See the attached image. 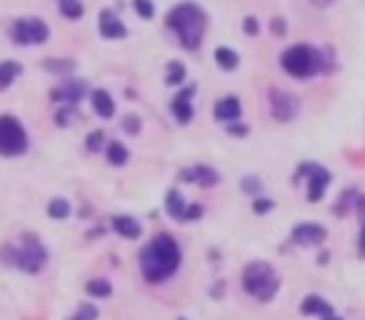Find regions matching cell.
Segmentation results:
<instances>
[{"instance_id": "obj_1", "label": "cell", "mask_w": 365, "mask_h": 320, "mask_svg": "<svg viewBox=\"0 0 365 320\" xmlns=\"http://www.w3.org/2000/svg\"><path fill=\"white\" fill-rule=\"evenodd\" d=\"M180 265V248L168 233L155 235L140 253V270L148 283H163Z\"/></svg>"}, {"instance_id": "obj_2", "label": "cell", "mask_w": 365, "mask_h": 320, "mask_svg": "<svg viewBox=\"0 0 365 320\" xmlns=\"http://www.w3.org/2000/svg\"><path fill=\"white\" fill-rule=\"evenodd\" d=\"M165 23L170 31L178 33L182 48L198 51L200 43H203L205 28H208V16H205L203 8L195 6V3H180V6L170 8Z\"/></svg>"}, {"instance_id": "obj_3", "label": "cell", "mask_w": 365, "mask_h": 320, "mask_svg": "<svg viewBox=\"0 0 365 320\" xmlns=\"http://www.w3.org/2000/svg\"><path fill=\"white\" fill-rule=\"evenodd\" d=\"M3 258L11 265H16V268L26 270V273H38V270H43V265H46L48 250L43 248L41 238H36L33 233H26L21 245H8V248L3 250Z\"/></svg>"}, {"instance_id": "obj_4", "label": "cell", "mask_w": 365, "mask_h": 320, "mask_svg": "<svg viewBox=\"0 0 365 320\" xmlns=\"http://www.w3.org/2000/svg\"><path fill=\"white\" fill-rule=\"evenodd\" d=\"M243 288L248 290L253 298L268 303V300L278 293L280 280H278L275 270L270 268L268 263H263V260H255V263H250L248 268L243 270Z\"/></svg>"}, {"instance_id": "obj_5", "label": "cell", "mask_w": 365, "mask_h": 320, "mask_svg": "<svg viewBox=\"0 0 365 320\" xmlns=\"http://www.w3.org/2000/svg\"><path fill=\"white\" fill-rule=\"evenodd\" d=\"M280 66L293 78H310L320 71V53L310 46H293L280 56Z\"/></svg>"}, {"instance_id": "obj_6", "label": "cell", "mask_w": 365, "mask_h": 320, "mask_svg": "<svg viewBox=\"0 0 365 320\" xmlns=\"http://www.w3.org/2000/svg\"><path fill=\"white\" fill-rule=\"evenodd\" d=\"M28 150V135L21 120L13 115H0V155L13 158Z\"/></svg>"}, {"instance_id": "obj_7", "label": "cell", "mask_w": 365, "mask_h": 320, "mask_svg": "<svg viewBox=\"0 0 365 320\" xmlns=\"http://www.w3.org/2000/svg\"><path fill=\"white\" fill-rule=\"evenodd\" d=\"M51 31L48 26L41 21V18H21L11 26V41L16 46H41V43L48 41Z\"/></svg>"}, {"instance_id": "obj_8", "label": "cell", "mask_w": 365, "mask_h": 320, "mask_svg": "<svg viewBox=\"0 0 365 320\" xmlns=\"http://www.w3.org/2000/svg\"><path fill=\"white\" fill-rule=\"evenodd\" d=\"M305 173H308V200L310 203H318L323 198L325 188L330 185V173L315 163H303L295 175H305Z\"/></svg>"}, {"instance_id": "obj_9", "label": "cell", "mask_w": 365, "mask_h": 320, "mask_svg": "<svg viewBox=\"0 0 365 320\" xmlns=\"http://www.w3.org/2000/svg\"><path fill=\"white\" fill-rule=\"evenodd\" d=\"M298 108H300V103L295 96H290V93H285V91H278V88L270 91V110H273L275 120H280V123L293 120V118L298 115Z\"/></svg>"}, {"instance_id": "obj_10", "label": "cell", "mask_w": 365, "mask_h": 320, "mask_svg": "<svg viewBox=\"0 0 365 320\" xmlns=\"http://www.w3.org/2000/svg\"><path fill=\"white\" fill-rule=\"evenodd\" d=\"M88 86L86 81H63L58 88H53L51 98L56 103H66V105H76V103H81V98L86 96Z\"/></svg>"}, {"instance_id": "obj_11", "label": "cell", "mask_w": 365, "mask_h": 320, "mask_svg": "<svg viewBox=\"0 0 365 320\" xmlns=\"http://www.w3.org/2000/svg\"><path fill=\"white\" fill-rule=\"evenodd\" d=\"M193 93H195V86L182 88V91L178 93V96L173 98V103H170L173 115L178 118V123H180V125H188V123L193 120V103H190Z\"/></svg>"}, {"instance_id": "obj_12", "label": "cell", "mask_w": 365, "mask_h": 320, "mask_svg": "<svg viewBox=\"0 0 365 320\" xmlns=\"http://www.w3.org/2000/svg\"><path fill=\"white\" fill-rule=\"evenodd\" d=\"M180 180L182 183H198L203 188H213L220 180V175L213 168H208V165H193V168L180 170Z\"/></svg>"}, {"instance_id": "obj_13", "label": "cell", "mask_w": 365, "mask_h": 320, "mask_svg": "<svg viewBox=\"0 0 365 320\" xmlns=\"http://www.w3.org/2000/svg\"><path fill=\"white\" fill-rule=\"evenodd\" d=\"M325 228L323 225H315V223H303L293 230V240L298 245H320L325 240Z\"/></svg>"}, {"instance_id": "obj_14", "label": "cell", "mask_w": 365, "mask_h": 320, "mask_svg": "<svg viewBox=\"0 0 365 320\" xmlns=\"http://www.w3.org/2000/svg\"><path fill=\"white\" fill-rule=\"evenodd\" d=\"M101 36L108 38V41H118V38L128 36V28L123 26L120 18H115L110 11H103L101 13Z\"/></svg>"}, {"instance_id": "obj_15", "label": "cell", "mask_w": 365, "mask_h": 320, "mask_svg": "<svg viewBox=\"0 0 365 320\" xmlns=\"http://www.w3.org/2000/svg\"><path fill=\"white\" fill-rule=\"evenodd\" d=\"M113 230L118 235H123V238H140L143 233L140 223L135 218H130V215H115L113 218Z\"/></svg>"}, {"instance_id": "obj_16", "label": "cell", "mask_w": 365, "mask_h": 320, "mask_svg": "<svg viewBox=\"0 0 365 320\" xmlns=\"http://www.w3.org/2000/svg\"><path fill=\"white\" fill-rule=\"evenodd\" d=\"M240 100L235 96H228L223 98V100H218V105H215V118L218 120H238L240 118Z\"/></svg>"}, {"instance_id": "obj_17", "label": "cell", "mask_w": 365, "mask_h": 320, "mask_svg": "<svg viewBox=\"0 0 365 320\" xmlns=\"http://www.w3.org/2000/svg\"><path fill=\"white\" fill-rule=\"evenodd\" d=\"M300 313H305V315H323V318H328V315H333V308L328 305V300L318 298V295H308V298L303 300V305H300Z\"/></svg>"}, {"instance_id": "obj_18", "label": "cell", "mask_w": 365, "mask_h": 320, "mask_svg": "<svg viewBox=\"0 0 365 320\" xmlns=\"http://www.w3.org/2000/svg\"><path fill=\"white\" fill-rule=\"evenodd\" d=\"M93 108L101 118H113V113H115V103L108 91H93Z\"/></svg>"}, {"instance_id": "obj_19", "label": "cell", "mask_w": 365, "mask_h": 320, "mask_svg": "<svg viewBox=\"0 0 365 320\" xmlns=\"http://www.w3.org/2000/svg\"><path fill=\"white\" fill-rule=\"evenodd\" d=\"M165 210H168L170 218L185 220V210H188V205H185V200H182V195L178 193V190H170V193L165 195Z\"/></svg>"}, {"instance_id": "obj_20", "label": "cell", "mask_w": 365, "mask_h": 320, "mask_svg": "<svg viewBox=\"0 0 365 320\" xmlns=\"http://www.w3.org/2000/svg\"><path fill=\"white\" fill-rule=\"evenodd\" d=\"M23 66L16 61H3L0 63V91H6L8 86H11L13 81H16L18 76H21Z\"/></svg>"}, {"instance_id": "obj_21", "label": "cell", "mask_w": 365, "mask_h": 320, "mask_svg": "<svg viewBox=\"0 0 365 320\" xmlns=\"http://www.w3.org/2000/svg\"><path fill=\"white\" fill-rule=\"evenodd\" d=\"M86 290L93 298H108V295L113 293V285H110V280H106V278H93V280H88Z\"/></svg>"}, {"instance_id": "obj_22", "label": "cell", "mask_w": 365, "mask_h": 320, "mask_svg": "<svg viewBox=\"0 0 365 320\" xmlns=\"http://www.w3.org/2000/svg\"><path fill=\"white\" fill-rule=\"evenodd\" d=\"M238 53L230 51V48H215V63H218L220 68H225V71H233V68H238Z\"/></svg>"}, {"instance_id": "obj_23", "label": "cell", "mask_w": 365, "mask_h": 320, "mask_svg": "<svg viewBox=\"0 0 365 320\" xmlns=\"http://www.w3.org/2000/svg\"><path fill=\"white\" fill-rule=\"evenodd\" d=\"M76 120H81V113H78L76 105H63L61 110L56 113V125H61V128L73 125Z\"/></svg>"}, {"instance_id": "obj_24", "label": "cell", "mask_w": 365, "mask_h": 320, "mask_svg": "<svg viewBox=\"0 0 365 320\" xmlns=\"http://www.w3.org/2000/svg\"><path fill=\"white\" fill-rule=\"evenodd\" d=\"M48 215H51V218H56V220L68 218V215H71V203H68L66 198L51 200V205H48Z\"/></svg>"}, {"instance_id": "obj_25", "label": "cell", "mask_w": 365, "mask_h": 320, "mask_svg": "<svg viewBox=\"0 0 365 320\" xmlns=\"http://www.w3.org/2000/svg\"><path fill=\"white\" fill-rule=\"evenodd\" d=\"M182 81H185V66L178 63V61L168 63V76H165L168 86H180Z\"/></svg>"}, {"instance_id": "obj_26", "label": "cell", "mask_w": 365, "mask_h": 320, "mask_svg": "<svg viewBox=\"0 0 365 320\" xmlns=\"http://www.w3.org/2000/svg\"><path fill=\"white\" fill-rule=\"evenodd\" d=\"M58 8H61L63 16L71 18V21H78V18L83 16V11H86V8H83V3H78V0H61V3H58Z\"/></svg>"}, {"instance_id": "obj_27", "label": "cell", "mask_w": 365, "mask_h": 320, "mask_svg": "<svg viewBox=\"0 0 365 320\" xmlns=\"http://www.w3.org/2000/svg\"><path fill=\"white\" fill-rule=\"evenodd\" d=\"M108 160H110L113 165H125L128 160V148L123 145V143H110V148H108Z\"/></svg>"}, {"instance_id": "obj_28", "label": "cell", "mask_w": 365, "mask_h": 320, "mask_svg": "<svg viewBox=\"0 0 365 320\" xmlns=\"http://www.w3.org/2000/svg\"><path fill=\"white\" fill-rule=\"evenodd\" d=\"M43 68L51 73H73L76 71V63L73 61H56V58H46L43 61Z\"/></svg>"}, {"instance_id": "obj_29", "label": "cell", "mask_w": 365, "mask_h": 320, "mask_svg": "<svg viewBox=\"0 0 365 320\" xmlns=\"http://www.w3.org/2000/svg\"><path fill=\"white\" fill-rule=\"evenodd\" d=\"M68 320H98V308L91 303H81L78 305V310Z\"/></svg>"}, {"instance_id": "obj_30", "label": "cell", "mask_w": 365, "mask_h": 320, "mask_svg": "<svg viewBox=\"0 0 365 320\" xmlns=\"http://www.w3.org/2000/svg\"><path fill=\"white\" fill-rule=\"evenodd\" d=\"M103 138H106V133H103V130H93L91 135H88V140H86V148H88V150H91V153L101 150Z\"/></svg>"}, {"instance_id": "obj_31", "label": "cell", "mask_w": 365, "mask_h": 320, "mask_svg": "<svg viewBox=\"0 0 365 320\" xmlns=\"http://www.w3.org/2000/svg\"><path fill=\"white\" fill-rule=\"evenodd\" d=\"M123 128H125L128 133H133V135H135V133L140 130V118H135V115H125V118H123Z\"/></svg>"}, {"instance_id": "obj_32", "label": "cell", "mask_w": 365, "mask_h": 320, "mask_svg": "<svg viewBox=\"0 0 365 320\" xmlns=\"http://www.w3.org/2000/svg\"><path fill=\"white\" fill-rule=\"evenodd\" d=\"M270 208H273V200H270V198H258V200H253V210H255V213H268Z\"/></svg>"}, {"instance_id": "obj_33", "label": "cell", "mask_w": 365, "mask_h": 320, "mask_svg": "<svg viewBox=\"0 0 365 320\" xmlns=\"http://www.w3.org/2000/svg\"><path fill=\"white\" fill-rule=\"evenodd\" d=\"M243 190H245V193H258V190H260V180L253 178V175H250V178H243Z\"/></svg>"}, {"instance_id": "obj_34", "label": "cell", "mask_w": 365, "mask_h": 320, "mask_svg": "<svg viewBox=\"0 0 365 320\" xmlns=\"http://www.w3.org/2000/svg\"><path fill=\"white\" fill-rule=\"evenodd\" d=\"M243 28H245V33H248V36H258V21H255L253 16H248L245 18V23H243Z\"/></svg>"}, {"instance_id": "obj_35", "label": "cell", "mask_w": 365, "mask_h": 320, "mask_svg": "<svg viewBox=\"0 0 365 320\" xmlns=\"http://www.w3.org/2000/svg\"><path fill=\"white\" fill-rule=\"evenodd\" d=\"M200 215H203V205H188V210H185V220H198Z\"/></svg>"}, {"instance_id": "obj_36", "label": "cell", "mask_w": 365, "mask_h": 320, "mask_svg": "<svg viewBox=\"0 0 365 320\" xmlns=\"http://www.w3.org/2000/svg\"><path fill=\"white\" fill-rule=\"evenodd\" d=\"M135 11L140 13L143 18H153V6H150V3H145V0H138Z\"/></svg>"}, {"instance_id": "obj_37", "label": "cell", "mask_w": 365, "mask_h": 320, "mask_svg": "<svg viewBox=\"0 0 365 320\" xmlns=\"http://www.w3.org/2000/svg\"><path fill=\"white\" fill-rule=\"evenodd\" d=\"M228 133L230 135H248V125H243V123H230Z\"/></svg>"}, {"instance_id": "obj_38", "label": "cell", "mask_w": 365, "mask_h": 320, "mask_svg": "<svg viewBox=\"0 0 365 320\" xmlns=\"http://www.w3.org/2000/svg\"><path fill=\"white\" fill-rule=\"evenodd\" d=\"M273 33H278V36H283V33H285V23H283V18H275V21H273Z\"/></svg>"}, {"instance_id": "obj_39", "label": "cell", "mask_w": 365, "mask_h": 320, "mask_svg": "<svg viewBox=\"0 0 365 320\" xmlns=\"http://www.w3.org/2000/svg\"><path fill=\"white\" fill-rule=\"evenodd\" d=\"M358 250H360V258H365V223H363V230H360V243H358Z\"/></svg>"}, {"instance_id": "obj_40", "label": "cell", "mask_w": 365, "mask_h": 320, "mask_svg": "<svg viewBox=\"0 0 365 320\" xmlns=\"http://www.w3.org/2000/svg\"><path fill=\"white\" fill-rule=\"evenodd\" d=\"M358 215H360V220L365 223V195H363V198H358Z\"/></svg>"}, {"instance_id": "obj_41", "label": "cell", "mask_w": 365, "mask_h": 320, "mask_svg": "<svg viewBox=\"0 0 365 320\" xmlns=\"http://www.w3.org/2000/svg\"><path fill=\"white\" fill-rule=\"evenodd\" d=\"M328 258H330V255H328V253H323V255H320L318 263H320V265H325V263H328Z\"/></svg>"}, {"instance_id": "obj_42", "label": "cell", "mask_w": 365, "mask_h": 320, "mask_svg": "<svg viewBox=\"0 0 365 320\" xmlns=\"http://www.w3.org/2000/svg\"><path fill=\"white\" fill-rule=\"evenodd\" d=\"M325 320H343V318H338V315H328Z\"/></svg>"}, {"instance_id": "obj_43", "label": "cell", "mask_w": 365, "mask_h": 320, "mask_svg": "<svg viewBox=\"0 0 365 320\" xmlns=\"http://www.w3.org/2000/svg\"><path fill=\"white\" fill-rule=\"evenodd\" d=\"M180 320H185V318H180Z\"/></svg>"}]
</instances>
